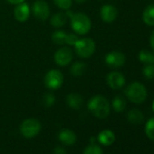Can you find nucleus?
<instances>
[{"label":"nucleus","mask_w":154,"mask_h":154,"mask_svg":"<svg viewBox=\"0 0 154 154\" xmlns=\"http://www.w3.org/2000/svg\"><path fill=\"white\" fill-rule=\"evenodd\" d=\"M126 61V57L123 53L120 51H112L105 56V63L112 68H121Z\"/></svg>","instance_id":"obj_9"},{"label":"nucleus","mask_w":154,"mask_h":154,"mask_svg":"<svg viewBox=\"0 0 154 154\" xmlns=\"http://www.w3.org/2000/svg\"><path fill=\"white\" fill-rule=\"evenodd\" d=\"M88 109L91 113L99 119H105L109 116L111 106L109 101L103 95L93 96L88 103Z\"/></svg>","instance_id":"obj_2"},{"label":"nucleus","mask_w":154,"mask_h":154,"mask_svg":"<svg viewBox=\"0 0 154 154\" xmlns=\"http://www.w3.org/2000/svg\"><path fill=\"white\" fill-rule=\"evenodd\" d=\"M124 94L128 100L135 104H140L147 99V89L144 85L139 82L131 83L125 89Z\"/></svg>","instance_id":"obj_3"},{"label":"nucleus","mask_w":154,"mask_h":154,"mask_svg":"<svg viewBox=\"0 0 154 154\" xmlns=\"http://www.w3.org/2000/svg\"><path fill=\"white\" fill-rule=\"evenodd\" d=\"M67 18H68V17L65 13H63V12L56 13L52 16V17L50 19V25L55 28H60L66 24Z\"/></svg>","instance_id":"obj_16"},{"label":"nucleus","mask_w":154,"mask_h":154,"mask_svg":"<svg viewBox=\"0 0 154 154\" xmlns=\"http://www.w3.org/2000/svg\"><path fill=\"white\" fill-rule=\"evenodd\" d=\"M58 139L63 144L67 145V146H71L76 142V134L71 130L63 129L59 132Z\"/></svg>","instance_id":"obj_13"},{"label":"nucleus","mask_w":154,"mask_h":154,"mask_svg":"<svg viewBox=\"0 0 154 154\" xmlns=\"http://www.w3.org/2000/svg\"><path fill=\"white\" fill-rule=\"evenodd\" d=\"M78 35L76 34H67L66 35V41L65 44L68 45H74L75 43L78 41Z\"/></svg>","instance_id":"obj_28"},{"label":"nucleus","mask_w":154,"mask_h":154,"mask_svg":"<svg viewBox=\"0 0 154 154\" xmlns=\"http://www.w3.org/2000/svg\"><path fill=\"white\" fill-rule=\"evenodd\" d=\"M87 70V65L84 62H75L70 67V72L72 75L79 77L85 73Z\"/></svg>","instance_id":"obj_19"},{"label":"nucleus","mask_w":154,"mask_h":154,"mask_svg":"<svg viewBox=\"0 0 154 154\" xmlns=\"http://www.w3.org/2000/svg\"><path fill=\"white\" fill-rule=\"evenodd\" d=\"M152 63H154V57H153V62H152Z\"/></svg>","instance_id":"obj_34"},{"label":"nucleus","mask_w":154,"mask_h":154,"mask_svg":"<svg viewBox=\"0 0 154 154\" xmlns=\"http://www.w3.org/2000/svg\"><path fill=\"white\" fill-rule=\"evenodd\" d=\"M142 20L147 26H154V4L147 6L143 10Z\"/></svg>","instance_id":"obj_18"},{"label":"nucleus","mask_w":154,"mask_h":154,"mask_svg":"<svg viewBox=\"0 0 154 154\" xmlns=\"http://www.w3.org/2000/svg\"><path fill=\"white\" fill-rule=\"evenodd\" d=\"M152 110L154 112V100H153V103H152Z\"/></svg>","instance_id":"obj_33"},{"label":"nucleus","mask_w":154,"mask_h":154,"mask_svg":"<svg viewBox=\"0 0 154 154\" xmlns=\"http://www.w3.org/2000/svg\"><path fill=\"white\" fill-rule=\"evenodd\" d=\"M83 154H103V150L100 146L92 143L85 149Z\"/></svg>","instance_id":"obj_26"},{"label":"nucleus","mask_w":154,"mask_h":154,"mask_svg":"<svg viewBox=\"0 0 154 154\" xmlns=\"http://www.w3.org/2000/svg\"><path fill=\"white\" fill-rule=\"evenodd\" d=\"M32 13L36 19L45 21L50 17V8L44 0H36L32 6Z\"/></svg>","instance_id":"obj_8"},{"label":"nucleus","mask_w":154,"mask_h":154,"mask_svg":"<svg viewBox=\"0 0 154 154\" xmlns=\"http://www.w3.org/2000/svg\"><path fill=\"white\" fill-rule=\"evenodd\" d=\"M139 61L144 64H147V63H151L153 62V57H154V54L151 53L150 51L149 50H141L140 53H139Z\"/></svg>","instance_id":"obj_22"},{"label":"nucleus","mask_w":154,"mask_h":154,"mask_svg":"<svg viewBox=\"0 0 154 154\" xmlns=\"http://www.w3.org/2000/svg\"><path fill=\"white\" fill-rule=\"evenodd\" d=\"M143 75L145 76V78L149 80H153L154 79V63H147L144 65L142 69Z\"/></svg>","instance_id":"obj_24"},{"label":"nucleus","mask_w":154,"mask_h":154,"mask_svg":"<svg viewBox=\"0 0 154 154\" xmlns=\"http://www.w3.org/2000/svg\"><path fill=\"white\" fill-rule=\"evenodd\" d=\"M74 1L76 3H78V4H84L86 1V0H74Z\"/></svg>","instance_id":"obj_32"},{"label":"nucleus","mask_w":154,"mask_h":154,"mask_svg":"<svg viewBox=\"0 0 154 154\" xmlns=\"http://www.w3.org/2000/svg\"><path fill=\"white\" fill-rule=\"evenodd\" d=\"M100 16L103 22L108 24L112 23L116 20L118 17V10L114 6L107 4L102 7L100 10Z\"/></svg>","instance_id":"obj_11"},{"label":"nucleus","mask_w":154,"mask_h":154,"mask_svg":"<svg viewBox=\"0 0 154 154\" xmlns=\"http://www.w3.org/2000/svg\"><path fill=\"white\" fill-rule=\"evenodd\" d=\"M54 5L62 10H69L72 5V0H53Z\"/></svg>","instance_id":"obj_25"},{"label":"nucleus","mask_w":154,"mask_h":154,"mask_svg":"<svg viewBox=\"0 0 154 154\" xmlns=\"http://www.w3.org/2000/svg\"><path fill=\"white\" fill-rule=\"evenodd\" d=\"M67 17L70 18L71 27L76 35H85L88 34L92 28V21L90 17L85 13H72L66 10Z\"/></svg>","instance_id":"obj_1"},{"label":"nucleus","mask_w":154,"mask_h":154,"mask_svg":"<svg viewBox=\"0 0 154 154\" xmlns=\"http://www.w3.org/2000/svg\"><path fill=\"white\" fill-rule=\"evenodd\" d=\"M66 35H67V33H65L63 30H56L52 34L51 39L55 45H65Z\"/></svg>","instance_id":"obj_21"},{"label":"nucleus","mask_w":154,"mask_h":154,"mask_svg":"<svg viewBox=\"0 0 154 154\" xmlns=\"http://www.w3.org/2000/svg\"><path fill=\"white\" fill-rule=\"evenodd\" d=\"M66 103L67 105L73 109V110H78L82 107L84 103V99L81 96V94H76V93H71L66 96Z\"/></svg>","instance_id":"obj_14"},{"label":"nucleus","mask_w":154,"mask_h":154,"mask_svg":"<svg viewBox=\"0 0 154 154\" xmlns=\"http://www.w3.org/2000/svg\"><path fill=\"white\" fill-rule=\"evenodd\" d=\"M41 122L35 118H28L20 124L21 134L27 139H31L39 134L41 131Z\"/></svg>","instance_id":"obj_5"},{"label":"nucleus","mask_w":154,"mask_h":154,"mask_svg":"<svg viewBox=\"0 0 154 154\" xmlns=\"http://www.w3.org/2000/svg\"><path fill=\"white\" fill-rule=\"evenodd\" d=\"M14 17L18 22L24 23L27 21L30 17V8L28 4L22 2L17 5L16 8L14 9Z\"/></svg>","instance_id":"obj_12"},{"label":"nucleus","mask_w":154,"mask_h":154,"mask_svg":"<svg viewBox=\"0 0 154 154\" xmlns=\"http://www.w3.org/2000/svg\"><path fill=\"white\" fill-rule=\"evenodd\" d=\"M145 133L149 140H154V117L147 121L145 124Z\"/></svg>","instance_id":"obj_23"},{"label":"nucleus","mask_w":154,"mask_h":154,"mask_svg":"<svg viewBox=\"0 0 154 154\" xmlns=\"http://www.w3.org/2000/svg\"><path fill=\"white\" fill-rule=\"evenodd\" d=\"M149 43H150V46L154 52V30L152 31L151 35H150V38H149Z\"/></svg>","instance_id":"obj_30"},{"label":"nucleus","mask_w":154,"mask_h":154,"mask_svg":"<svg viewBox=\"0 0 154 154\" xmlns=\"http://www.w3.org/2000/svg\"><path fill=\"white\" fill-rule=\"evenodd\" d=\"M63 83V75L62 72L56 69L49 70L45 77H44V84L46 88L49 90H57L59 89Z\"/></svg>","instance_id":"obj_6"},{"label":"nucleus","mask_w":154,"mask_h":154,"mask_svg":"<svg viewBox=\"0 0 154 154\" xmlns=\"http://www.w3.org/2000/svg\"><path fill=\"white\" fill-rule=\"evenodd\" d=\"M97 140L102 145L110 146L115 141V134L111 130H103L98 134Z\"/></svg>","instance_id":"obj_15"},{"label":"nucleus","mask_w":154,"mask_h":154,"mask_svg":"<svg viewBox=\"0 0 154 154\" xmlns=\"http://www.w3.org/2000/svg\"><path fill=\"white\" fill-rule=\"evenodd\" d=\"M127 120L132 124H140L144 121V115L140 110L131 109L127 113Z\"/></svg>","instance_id":"obj_17"},{"label":"nucleus","mask_w":154,"mask_h":154,"mask_svg":"<svg viewBox=\"0 0 154 154\" xmlns=\"http://www.w3.org/2000/svg\"><path fill=\"white\" fill-rule=\"evenodd\" d=\"M73 58L72 50L68 46H63L59 48L54 54V62L58 66L63 67L68 65Z\"/></svg>","instance_id":"obj_7"},{"label":"nucleus","mask_w":154,"mask_h":154,"mask_svg":"<svg viewBox=\"0 0 154 154\" xmlns=\"http://www.w3.org/2000/svg\"><path fill=\"white\" fill-rule=\"evenodd\" d=\"M7 1L12 5H18L22 2H25V0H7Z\"/></svg>","instance_id":"obj_31"},{"label":"nucleus","mask_w":154,"mask_h":154,"mask_svg":"<svg viewBox=\"0 0 154 154\" xmlns=\"http://www.w3.org/2000/svg\"><path fill=\"white\" fill-rule=\"evenodd\" d=\"M73 46L76 54L81 58L91 57L94 54L96 49L95 42L93 39L87 37L78 39V41L75 43Z\"/></svg>","instance_id":"obj_4"},{"label":"nucleus","mask_w":154,"mask_h":154,"mask_svg":"<svg viewBox=\"0 0 154 154\" xmlns=\"http://www.w3.org/2000/svg\"><path fill=\"white\" fill-rule=\"evenodd\" d=\"M106 83L112 90H120L125 85V77L120 72L113 71L107 75Z\"/></svg>","instance_id":"obj_10"},{"label":"nucleus","mask_w":154,"mask_h":154,"mask_svg":"<svg viewBox=\"0 0 154 154\" xmlns=\"http://www.w3.org/2000/svg\"><path fill=\"white\" fill-rule=\"evenodd\" d=\"M54 154H67V151L65 150L64 148L61 146H56L54 149Z\"/></svg>","instance_id":"obj_29"},{"label":"nucleus","mask_w":154,"mask_h":154,"mask_svg":"<svg viewBox=\"0 0 154 154\" xmlns=\"http://www.w3.org/2000/svg\"><path fill=\"white\" fill-rule=\"evenodd\" d=\"M112 106L116 112H122L126 108V100L122 96L117 95L113 98L112 102Z\"/></svg>","instance_id":"obj_20"},{"label":"nucleus","mask_w":154,"mask_h":154,"mask_svg":"<svg viewBox=\"0 0 154 154\" xmlns=\"http://www.w3.org/2000/svg\"><path fill=\"white\" fill-rule=\"evenodd\" d=\"M43 102L46 107H51L55 103V97L53 94H46L43 98Z\"/></svg>","instance_id":"obj_27"}]
</instances>
